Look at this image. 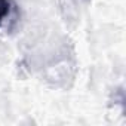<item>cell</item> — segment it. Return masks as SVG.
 <instances>
[{
  "label": "cell",
  "mask_w": 126,
  "mask_h": 126,
  "mask_svg": "<svg viewBox=\"0 0 126 126\" xmlns=\"http://www.w3.org/2000/svg\"><path fill=\"white\" fill-rule=\"evenodd\" d=\"M9 9H11V3H9V0H0V24H2V22H3V19L8 16Z\"/></svg>",
  "instance_id": "obj_1"
}]
</instances>
